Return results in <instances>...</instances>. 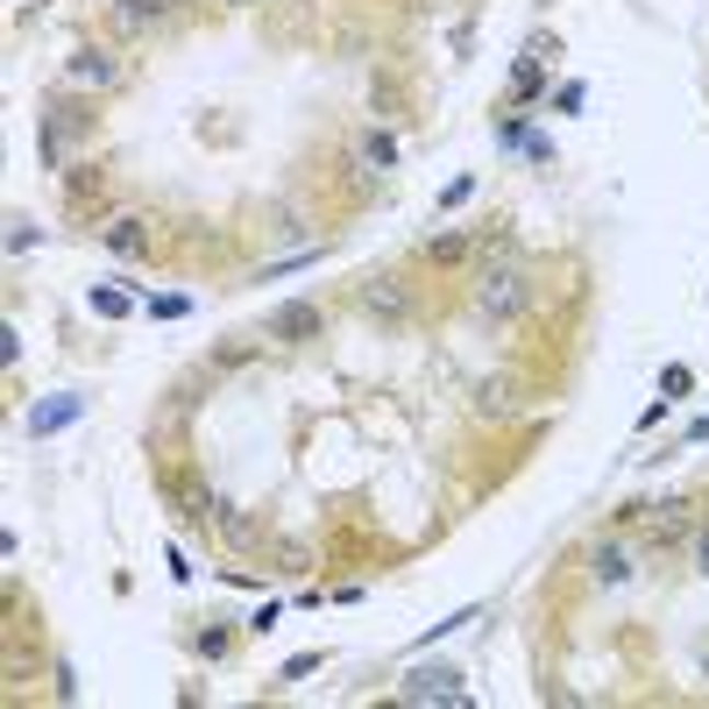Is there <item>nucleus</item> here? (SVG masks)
I'll use <instances>...</instances> for the list:
<instances>
[{
	"label": "nucleus",
	"instance_id": "4468645a",
	"mask_svg": "<svg viewBox=\"0 0 709 709\" xmlns=\"http://www.w3.org/2000/svg\"><path fill=\"white\" fill-rule=\"evenodd\" d=\"M362 157H369V163H398V142H390L384 128H369V135H362Z\"/></svg>",
	"mask_w": 709,
	"mask_h": 709
},
{
	"label": "nucleus",
	"instance_id": "ddd939ff",
	"mask_svg": "<svg viewBox=\"0 0 709 709\" xmlns=\"http://www.w3.org/2000/svg\"><path fill=\"white\" fill-rule=\"evenodd\" d=\"M625 575H631V553L625 547H603L596 553V582H625Z\"/></svg>",
	"mask_w": 709,
	"mask_h": 709
},
{
	"label": "nucleus",
	"instance_id": "2eb2a0df",
	"mask_svg": "<svg viewBox=\"0 0 709 709\" xmlns=\"http://www.w3.org/2000/svg\"><path fill=\"white\" fill-rule=\"evenodd\" d=\"M8 249H14V255H22V249H36V228H28V220H22V214H14V220H8Z\"/></svg>",
	"mask_w": 709,
	"mask_h": 709
},
{
	"label": "nucleus",
	"instance_id": "20e7f679",
	"mask_svg": "<svg viewBox=\"0 0 709 709\" xmlns=\"http://www.w3.org/2000/svg\"><path fill=\"white\" fill-rule=\"evenodd\" d=\"M263 334H270V341H291V348H306V341L327 334V312L312 306V298H291V306H277V312L263 320Z\"/></svg>",
	"mask_w": 709,
	"mask_h": 709
},
{
	"label": "nucleus",
	"instance_id": "423d86ee",
	"mask_svg": "<svg viewBox=\"0 0 709 709\" xmlns=\"http://www.w3.org/2000/svg\"><path fill=\"white\" fill-rule=\"evenodd\" d=\"M696 533V504H688V496H667V504L653 511V518H645V547H682V539Z\"/></svg>",
	"mask_w": 709,
	"mask_h": 709
},
{
	"label": "nucleus",
	"instance_id": "6e6552de",
	"mask_svg": "<svg viewBox=\"0 0 709 709\" xmlns=\"http://www.w3.org/2000/svg\"><path fill=\"white\" fill-rule=\"evenodd\" d=\"M100 241H107V255H121V263H142L157 235H149V220H142V214H114L107 228H100Z\"/></svg>",
	"mask_w": 709,
	"mask_h": 709
},
{
	"label": "nucleus",
	"instance_id": "9b49d317",
	"mask_svg": "<svg viewBox=\"0 0 709 709\" xmlns=\"http://www.w3.org/2000/svg\"><path fill=\"white\" fill-rule=\"evenodd\" d=\"M476 249H482V228H476V235H433V241H426V263L455 270V263H469Z\"/></svg>",
	"mask_w": 709,
	"mask_h": 709
},
{
	"label": "nucleus",
	"instance_id": "f8f14e48",
	"mask_svg": "<svg viewBox=\"0 0 709 709\" xmlns=\"http://www.w3.org/2000/svg\"><path fill=\"white\" fill-rule=\"evenodd\" d=\"M100 192H107V178H100V171H93V163H79V171H71V178H65V199H71V206H93V199H100Z\"/></svg>",
	"mask_w": 709,
	"mask_h": 709
},
{
	"label": "nucleus",
	"instance_id": "7ed1b4c3",
	"mask_svg": "<svg viewBox=\"0 0 709 709\" xmlns=\"http://www.w3.org/2000/svg\"><path fill=\"white\" fill-rule=\"evenodd\" d=\"M65 79L79 85V93H107V85L121 79V57L107 50V43H79V50L65 57Z\"/></svg>",
	"mask_w": 709,
	"mask_h": 709
},
{
	"label": "nucleus",
	"instance_id": "dca6fc26",
	"mask_svg": "<svg viewBox=\"0 0 709 709\" xmlns=\"http://www.w3.org/2000/svg\"><path fill=\"white\" fill-rule=\"evenodd\" d=\"M696 561H702V575H709V533L696 539Z\"/></svg>",
	"mask_w": 709,
	"mask_h": 709
},
{
	"label": "nucleus",
	"instance_id": "9d476101",
	"mask_svg": "<svg viewBox=\"0 0 709 709\" xmlns=\"http://www.w3.org/2000/svg\"><path fill=\"white\" fill-rule=\"evenodd\" d=\"M476 412L482 419H511L518 412V384H511V376H482L476 384Z\"/></svg>",
	"mask_w": 709,
	"mask_h": 709
},
{
	"label": "nucleus",
	"instance_id": "f03ea898",
	"mask_svg": "<svg viewBox=\"0 0 709 709\" xmlns=\"http://www.w3.org/2000/svg\"><path fill=\"white\" fill-rule=\"evenodd\" d=\"M355 306L369 312V320H384V327H404L412 320V284H398L390 270H376V277L355 284Z\"/></svg>",
	"mask_w": 709,
	"mask_h": 709
},
{
	"label": "nucleus",
	"instance_id": "0eeeda50",
	"mask_svg": "<svg viewBox=\"0 0 709 709\" xmlns=\"http://www.w3.org/2000/svg\"><path fill=\"white\" fill-rule=\"evenodd\" d=\"M171 14V0H107V28L121 43H135V36H149V28Z\"/></svg>",
	"mask_w": 709,
	"mask_h": 709
},
{
	"label": "nucleus",
	"instance_id": "f257e3e1",
	"mask_svg": "<svg viewBox=\"0 0 709 709\" xmlns=\"http://www.w3.org/2000/svg\"><path fill=\"white\" fill-rule=\"evenodd\" d=\"M533 270L525 263H496V270H482L476 277V291H469V312L476 320H490V327H511V320H525L533 312Z\"/></svg>",
	"mask_w": 709,
	"mask_h": 709
},
{
	"label": "nucleus",
	"instance_id": "1a4fd4ad",
	"mask_svg": "<svg viewBox=\"0 0 709 709\" xmlns=\"http://www.w3.org/2000/svg\"><path fill=\"white\" fill-rule=\"evenodd\" d=\"M85 412V398H71V390H57V398H43L36 412H28V441H43V433H65L71 419Z\"/></svg>",
	"mask_w": 709,
	"mask_h": 709
},
{
	"label": "nucleus",
	"instance_id": "f3484780",
	"mask_svg": "<svg viewBox=\"0 0 709 709\" xmlns=\"http://www.w3.org/2000/svg\"><path fill=\"white\" fill-rule=\"evenodd\" d=\"M220 8H255V0H220Z\"/></svg>",
	"mask_w": 709,
	"mask_h": 709
},
{
	"label": "nucleus",
	"instance_id": "39448f33",
	"mask_svg": "<svg viewBox=\"0 0 709 709\" xmlns=\"http://www.w3.org/2000/svg\"><path fill=\"white\" fill-rule=\"evenodd\" d=\"M398 696H404V702H469V688H461L455 667H412Z\"/></svg>",
	"mask_w": 709,
	"mask_h": 709
}]
</instances>
